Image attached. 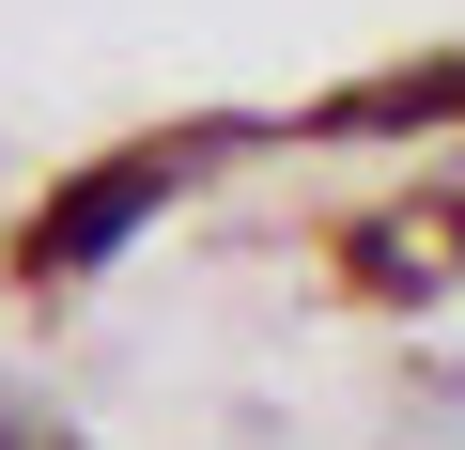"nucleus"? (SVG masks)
Instances as JSON below:
<instances>
[{
    "instance_id": "7ed1b4c3",
    "label": "nucleus",
    "mask_w": 465,
    "mask_h": 450,
    "mask_svg": "<svg viewBox=\"0 0 465 450\" xmlns=\"http://www.w3.org/2000/svg\"><path fill=\"white\" fill-rule=\"evenodd\" d=\"M372 109H465V78H419V94H372Z\"/></svg>"
},
{
    "instance_id": "f257e3e1",
    "label": "nucleus",
    "mask_w": 465,
    "mask_h": 450,
    "mask_svg": "<svg viewBox=\"0 0 465 450\" xmlns=\"http://www.w3.org/2000/svg\"><path fill=\"white\" fill-rule=\"evenodd\" d=\"M186 186V140H140V155H109V171H78V186H47V217H32V280H78V265H109V249H140V217Z\"/></svg>"
},
{
    "instance_id": "f03ea898",
    "label": "nucleus",
    "mask_w": 465,
    "mask_h": 450,
    "mask_svg": "<svg viewBox=\"0 0 465 450\" xmlns=\"http://www.w3.org/2000/svg\"><path fill=\"white\" fill-rule=\"evenodd\" d=\"M0 450H78V435H47V419H32L16 388H0Z\"/></svg>"
}]
</instances>
